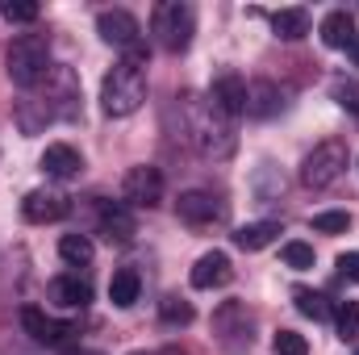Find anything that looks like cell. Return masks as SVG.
<instances>
[{
  "instance_id": "obj_1",
  "label": "cell",
  "mask_w": 359,
  "mask_h": 355,
  "mask_svg": "<svg viewBox=\"0 0 359 355\" xmlns=\"http://www.w3.org/2000/svg\"><path fill=\"white\" fill-rule=\"evenodd\" d=\"M180 113H184V130L188 138L196 142V151L205 159H230L238 138H234V121L209 100V96H196V92H184L180 96Z\"/></svg>"
},
{
  "instance_id": "obj_18",
  "label": "cell",
  "mask_w": 359,
  "mask_h": 355,
  "mask_svg": "<svg viewBox=\"0 0 359 355\" xmlns=\"http://www.w3.org/2000/svg\"><path fill=\"white\" fill-rule=\"evenodd\" d=\"M247 113H251V117H271V113H280V88L268 84V80L247 84Z\"/></svg>"
},
{
  "instance_id": "obj_17",
  "label": "cell",
  "mask_w": 359,
  "mask_h": 355,
  "mask_svg": "<svg viewBox=\"0 0 359 355\" xmlns=\"http://www.w3.org/2000/svg\"><path fill=\"white\" fill-rule=\"evenodd\" d=\"M50 301H59V305H67V309H84L92 301L88 280H80V276H59V280H50Z\"/></svg>"
},
{
  "instance_id": "obj_34",
  "label": "cell",
  "mask_w": 359,
  "mask_h": 355,
  "mask_svg": "<svg viewBox=\"0 0 359 355\" xmlns=\"http://www.w3.org/2000/svg\"><path fill=\"white\" fill-rule=\"evenodd\" d=\"M134 355H151V351H134Z\"/></svg>"
},
{
  "instance_id": "obj_12",
  "label": "cell",
  "mask_w": 359,
  "mask_h": 355,
  "mask_svg": "<svg viewBox=\"0 0 359 355\" xmlns=\"http://www.w3.org/2000/svg\"><path fill=\"white\" fill-rule=\"evenodd\" d=\"M100 234L109 239V243H134V234H138V226H134V213L121 205V201H104L100 205Z\"/></svg>"
},
{
  "instance_id": "obj_28",
  "label": "cell",
  "mask_w": 359,
  "mask_h": 355,
  "mask_svg": "<svg viewBox=\"0 0 359 355\" xmlns=\"http://www.w3.org/2000/svg\"><path fill=\"white\" fill-rule=\"evenodd\" d=\"M334 100H339V109L359 113V80H339L334 84Z\"/></svg>"
},
{
  "instance_id": "obj_19",
  "label": "cell",
  "mask_w": 359,
  "mask_h": 355,
  "mask_svg": "<svg viewBox=\"0 0 359 355\" xmlns=\"http://www.w3.org/2000/svg\"><path fill=\"white\" fill-rule=\"evenodd\" d=\"M271 29H276V38L297 42L309 34V13L305 8H280V13H271Z\"/></svg>"
},
{
  "instance_id": "obj_2",
  "label": "cell",
  "mask_w": 359,
  "mask_h": 355,
  "mask_svg": "<svg viewBox=\"0 0 359 355\" xmlns=\"http://www.w3.org/2000/svg\"><path fill=\"white\" fill-rule=\"evenodd\" d=\"M4 72L17 88H34L50 76V46L42 34H21L13 38L8 55H4Z\"/></svg>"
},
{
  "instance_id": "obj_33",
  "label": "cell",
  "mask_w": 359,
  "mask_h": 355,
  "mask_svg": "<svg viewBox=\"0 0 359 355\" xmlns=\"http://www.w3.org/2000/svg\"><path fill=\"white\" fill-rule=\"evenodd\" d=\"M347 55H351V63H355V67H359V34H355V38H351V42H347Z\"/></svg>"
},
{
  "instance_id": "obj_3",
  "label": "cell",
  "mask_w": 359,
  "mask_h": 355,
  "mask_svg": "<svg viewBox=\"0 0 359 355\" xmlns=\"http://www.w3.org/2000/svg\"><path fill=\"white\" fill-rule=\"evenodd\" d=\"M147 100V72L134 63H117L104 84H100V109L109 117H130L138 105Z\"/></svg>"
},
{
  "instance_id": "obj_5",
  "label": "cell",
  "mask_w": 359,
  "mask_h": 355,
  "mask_svg": "<svg viewBox=\"0 0 359 355\" xmlns=\"http://www.w3.org/2000/svg\"><path fill=\"white\" fill-rule=\"evenodd\" d=\"M347 159H351V151H347L343 138L318 142V147L305 155V163H301V184H305V188H330L334 180L347 172Z\"/></svg>"
},
{
  "instance_id": "obj_29",
  "label": "cell",
  "mask_w": 359,
  "mask_h": 355,
  "mask_svg": "<svg viewBox=\"0 0 359 355\" xmlns=\"http://www.w3.org/2000/svg\"><path fill=\"white\" fill-rule=\"evenodd\" d=\"M276 355H309V343L297 330H280L276 335Z\"/></svg>"
},
{
  "instance_id": "obj_23",
  "label": "cell",
  "mask_w": 359,
  "mask_h": 355,
  "mask_svg": "<svg viewBox=\"0 0 359 355\" xmlns=\"http://www.w3.org/2000/svg\"><path fill=\"white\" fill-rule=\"evenodd\" d=\"M292 301H297V309H301L305 318H313V322H326V318H330V301H326L322 293H313V288H297Z\"/></svg>"
},
{
  "instance_id": "obj_6",
  "label": "cell",
  "mask_w": 359,
  "mask_h": 355,
  "mask_svg": "<svg viewBox=\"0 0 359 355\" xmlns=\"http://www.w3.org/2000/svg\"><path fill=\"white\" fill-rule=\"evenodd\" d=\"M46 113L50 117H67L76 121L80 117V80L72 76V67H50L46 76Z\"/></svg>"
},
{
  "instance_id": "obj_20",
  "label": "cell",
  "mask_w": 359,
  "mask_h": 355,
  "mask_svg": "<svg viewBox=\"0 0 359 355\" xmlns=\"http://www.w3.org/2000/svg\"><path fill=\"white\" fill-rule=\"evenodd\" d=\"M138 293H142V280H138V272H134V267L113 272V280H109V301H113V305L130 309V305L138 301Z\"/></svg>"
},
{
  "instance_id": "obj_27",
  "label": "cell",
  "mask_w": 359,
  "mask_h": 355,
  "mask_svg": "<svg viewBox=\"0 0 359 355\" xmlns=\"http://www.w3.org/2000/svg\"><path fill=\"white\" fill-rule=\"evenodd\" d=\"M284 264L288 267H313V247L309 243H284Z\"/></svg>"
},
{
  "instance_id": "obj_21",
  "label": "cell",
  "mask_w": 359,
  "mask_h": 355,
  "mask_svg": "<svg viewBox=\"0 0 359 355\" xmlns=\"http://www.w3.org/2000/svg\"><path fill=\"white\" fill-rule=\"evenodd\" d=\"M276 234H280V222H251V226H238L234 230V243L243 251H264V247L276 243Z\"/></svg>"
},
{
  "instance_id": "obj_25",
  "label": "cell",
  "mask_w": 359,
  "mask_h": 355,
  "mask_svg": "<svg viewBox=\"0 0 359 355\" xmlns=\"http://www.w3.org/2000/svg\"><path fill=\"white\" fill-rule=\"evenodd\" d=\"M313 230H318V234H347V230H351V213H343V209L313 213Z\"/></svg>"
},
{
  "instance_id": "obj_9",
  "label": "cell",
  "mask_w": 359,
  "mask_h": 355,
  "mask_svg": "<svg viewBox=\"0 0 359 355\" xmlns=\"http://www.w3.org/2000/svg\"><path fill=\"white\" fill-rule=\"evenodd\" d=\"M176 213L184 217V222H188V226H209V222L226 217V201H222L217 192H205V188H188V192H180Z\"/></svg>"
},
{
  "instance_id": "obj_24",
  "label": "cell",
  "mask_w": 359,
  "mask_h": 355,
  "mask_svg": "<svg viewBox=\"0 0 359 355\" xmlns=\"http://www.w3.org/2000/svg\"><path fill=\"white\" fill-rule=\"evenodd\" d=\"M159 318H163L168 326H188L196 314H192V305H188L184 297H163V301H159Z\"/></svg>"
},
{
  "instance_id": "obj_31",
  "label": "cell",
  "mask_w": 359,
  "mask_h": 355,
  "mask_svg": "<svg viewBox=\"0 0 359 355\" xmlns=\"http://www.w3.org/2000/svg\"><path fill=\"white\" fill-rule=\"evenodd\" d=\"M339 276H343V280H351V284H359V251L339 255Z\"/></svg>"
},
{
  "instance_id": "obj_13",
  "label": "cell",
  "mask_w": 359,
  "mask_h": 355,
  "mask_svg": "<svg viewBox=\"0 0 359 355\" xmlns=\"http://www.w3.org/2000/svg\"><path fill=\"white\" fill-rule=\"evenodd\" d=\"M230 276H234V267H230L226 251H205L192 264V288H222V284H230Z\"/></svg>"
},
{
  "instance_id": "obj_11",
  "label": "cell",
  "mask_w": 359,
  "mask_h": 355,
  "mask_svg": "<svg viewBox=\"0 0 359 355\" xmlns=\"http://www.w3.org/2000/svg\"><path fill=\"white\" fill-rule=\"evenodd\" d=\"M209 100L234 121V117H243L247 113V80H238L234 72H226V76H217L213 80V88H209Z\"/></svg>"
},
{
  "instance_id": "obj_16",
  "label": "cell",
  "mask_w": 359,
  "mask_h": 355,
  "mask_svg": "<svg viewBox=\"0 0 359 355\" xmlns=\"http://www.w3.org/2000/svg\"><path fill=\"white\" fill-rule=\"evenodd\" d=\"M318 34H322V42H326L330 51H343V46L355 38V21H351L347 8H334V13L322 17V29H318Z\"/></svg>"
},
{
  "instance_id": "obj_4",
  "label": "cell",
  "mask_w": 359,
  "mask_h": 355,
  "mask_svg": "<svg viewBox=\"0 0 359 355\" xmlns=\"http://www.w3.org/2000/svg\"><path fill=\"white\" fill-rule=\"evenodd\" d=\"M151 29H155V42L163 46V51H188L192 46V34H196V8L192 4H184V0H163L159 8H155V17H151Z\"/></svg>"
},
{
  "instance_id": "obj_8",
  "label": "cell",
  "mask_w": 359,
  "mask_h": 355,
  "mask_svg": "<svg viewBox=\"0 0 359 355\" xmlns=\"http://www.w3.org/2000/svg\"><path fill=\"white\" fill-rule=\"evenodd\" d=\"M121 192H126V201L130 205H138V209H155L159 201H163V172L159 168H130L126 180H121Z\"/></svg>"
},
{
  "instance_id": "obj_30",
  "label": "cell",
  "mask_w": 359,
  "mask_h": 355,
  "mask_svg": "<svg viewBox=\"0 0 359 355\" xmlns=\"http://www.w3.org/2000/svg\"><path fill=\"white\" fill-rule=\"evenodd\" d=\"M4 17L17 21V25H29V21H38V4H29V0H13V4H4Z\"/></svg>"
},
{
  "instance_id": "obj_10",
  "label": "cell",
  "mask_w": 359,
  "mask_h": 355,
  "mask_svg": "<svg viewBox=\"0 0 359 355\" xmlns=\"http://www.w3.org/2000/svg\"><path fill=\"white\" fill-rule=\"evenodd\" d=\"M21 213H25V222H34V226L59 222V217H67V196L55 192V188H34V192H25Z\"/></svg>"
},
{
  "instance_id": "obj_32",
  "label": "cell",
  "mask_w": 359,
  "mask_h": 355,
  "mask_svg": "<svg viewBox=\"0 0 359 355\" xmlns=\"http://www.w3.org/2000/svg\"><path fill=\"white\" fill-rule=\"evenodd\" d=\"M63 355H100V351H92V347H76V343H63Z\"/></svg>"
},
{
  "instance_id": "obj_15",
  "label": "cell",
  "mask_w": 359,
  "mask_h": 355,
  "mask_svg": "<svg viewBox=\"0 0 359 355\" xmlns=\"http://www.w3.org/2000/svg\"><path fill=\"white\" fill-rule=\"evenodd\" d=\"M80 168H84V159H80V151L67 147V142H50V147L42 151V172H46V176L72 180V176H80Z\"/></svg>"
},
{
  "instance_id": "obj_22",
  "label": "cell",
  "mask_w": 359,
  "mask_h": 355,
  "mask_svg": "<svg viewBox=\"0 0 359 355\" xmlns=\"http://www.w3.org/2000/svg\"><path fill=\"white\" fill-rule=\"evenodd\" d=\"M59 255L72 267H88L92 264V243L84 234H63V239H59Z\"/></svg>"
},
{
  "instance_id": "obj_14",
  "label": "cell",
  "mask_w": 359,
  "mask_h": 355,
  "mask_svg": "<svg viewBox=\"0 0 359 355\" xmlns=\"http://www.w3.org/2000/svg\"><path fill=\"white\" fill-rule=\"evenodd\" d=\"M21 322H25L29 339H34V343H42V347H59V343L72 335V326H67V322H59V318H46V314H42V309H34V305L21 314Z\"/></svg>"
},
{
  "instance_id": "obj_35",
  "label": "cell",
  "mask_w": 359,
  "mask_h": 355,
  "mask_svg": "<svg viewBox=\"0 0 359 355\" xmlns=\"http://www.w3.org/2000/svg\"><path fill=\"white\" fill-rule=\"evenodd\" d=\"M355 355H359V351H355Z\"/></svg>"
},
{
  "instance_id": "obj_26",
  "label": "cell",
  "mask_w": 359,
  "mask_h": 355,
  "mask_svg": "<svg viewBox=\"0 0 359 355\" xmlns=\"http://www.w3.org/2000/svg\"><path fill=\"white\" fill-rule=\"evenodd\" d=\"M339 339H343V343L359 339V301H347V305L339 309Z\"/></svg>"
},
{
  "instance_id": "obj_7",
  "label": "cell",
  "mask_w": 359,
  "mask_h": 355,
  "mask_svg": "<svg viewBox=\"0 0 359 355\" xmlns=\"http://www.w3.org/2000/svg\"><path fill=\"white\" fill-rule=\"evenodd\" d=\"M96 29H100V38L109 42V46H121L126 55L134 51V46H142V25H138V17L134 13H126V8H104L100 17H96Z\"/></svg>"
}]
</instances>
